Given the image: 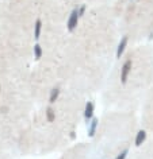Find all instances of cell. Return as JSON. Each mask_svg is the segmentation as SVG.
Listing matches in <instances>:
<instances>
[{"label": "cell", "mask_w": 153, "mask_h": 159, "mask_svg": "<svg viewBox=\"0 0 153 159\" xmlns=\"http://www.w3.org/2000/svg\"><path fill=\"white\" fill-rule=\"evenodd\" d=\"M79 19H80L79 11H77V8H75L71 12L69 18H68V22H67V29H68L69 33H72V31L76 30V27H77V25H79Z\"/></svg>", "instance_id": "1"}, {"label": "cell", "mask_w": 153, "mask_h": 159, "mask_svg": "<svg viewBox=\"0 0 153 159\" xmlns=\"http://www.w3.org/2000/svg\"><path fill=\"white\" fill-rule=\"evenodd\" d=\"M131 66H133L131 59H127V61H125L122 67H121V82H122V85H126L129 74L131 71Z\"/></svg>", "instance_id": "2"}, {"label": "cell", "mask_w": 153, "mask_h": 159, "mask_svg": "<svg viewBox=\"0 0 153 159\" xmlns=\"http://www.w3.org/2000/svg\"><path fill=\"white\" fill-rule=\"evenodd\" d=\"M94 111H95V104L92 101H88L84 108V119L88 121H91V119L94 117Z\"/></svg>", "instance_id": "3"}, {"label": "cell", "mask_w": 153, "mask_h": 159, "mask_svg": "<svg viewBox=\"0 0 153 159\" xmlns=\"http://www.w3.org/2000/svg\"><path fill=\"white\" fill-rule=\"evenodd\" d=\"M127 42H129V37H127V35L122 37V39H121L119 43H118V47H116V58L122 57L123 51H125V49H126V46H127Z\"/></svg>", "instance_id": "4"}, {"label": "cell", "mask_w": 153, "mask_h": 159, "mask_svg": "<svg viewBox=\"0 0 153 159\" xmlns=\"http://www.w3.org/2000/svg\"><path fill=\"white\" fill-rule=\"evenodd\" d=\"M98 124H99V120L96 117H92L91 121L88 123V136H90V138H94L95 136L96 128H98Z\"/></svg>", "instance_id": "5"}, {"label": "cell", "mask_w": 153, "mask_h": 159, "mask_svg": "<svg viewBox=\"0 0 153 159\" xmlns=\"http://www.w3.org/2000/svg\"><path fill=\"white\" fill-rule=\"evenodd\" d=\"M146 140V132H145L144 129H140L138 132H137V135H136V139H134V144L137 146V147H140L142 143Z\"/></svg>", "instance_id": "6"}, {"label": "cell", "mask_w": 153, "mask_h": 159, "mask_svg": "<svg viewBox=\"0 0 153 159\" xmlns=\"http://www.w3.org/2000/svg\"><path fill=\"white\" fill-rule=\"evenodd\" d=\"M41 31H42V20L41 19H37L35 25H34V38L37 39V41L41 38Z\"/></svg>", "instance_id": "7"}, {"label": "cell", "mask_w": 153, "mask_h": 159, "mask_svg": "<svg viewBox=\"0 0 153 159\" xmlns=\"http://www.w3.org/2000/svg\"><path fill=\"white\" fill-rule=\"evenodd\" d=\"M60 96V88H53L50 90V94H49V102L50 104H54L57 101V98Z\"/></svg>", "instance_id": "8"}, {"label": "cell", "mask_w": 153, "mask_h": 159, "mask_svg": "<svg viewBox=\"0 0 153 159\" xmlns=\"http://www.w3.org/2000/svg\"><path fill=\"white\" fill-rule=\"evenodd\" d=\"M45 115H46V120L49 123H53L56 120V111L52 108V107H47Z\"/></svg>", "instance_id": "9"}, {"label": "cell", "mask_w": 153, "mask_h": 159, "mask_svg": "<svg viewBox=\"0 0 153 159\" xmlns=\"http://www.w3.org/2000/svg\"><path fill=\"white\" fill-rule=\"evenodd\" d=\"M42 54H43V50L39 43H35L34 45V58L37 59V61H39V59L42 58Z\"/></svg>", "instance_id": "10"}, {"label": "cell", "mask_w": 153, "mask_h": 159, "mask_svg": "<svg viewBox=\"0 0 153 159\" xmlns=\"http://www.w3.org/2000/svg\"><path fill=\"white\" fill-rule=\"evenodd\" d=\"M127 154H129V150H127V148H125V150L122 151V152H121V154H118V157H116L115 159H126Z\"/></svg>", "instance_id": "11"}, {"label": "cell", "mask_w": 153, "mask_h": 159, "mask_svg": "<svg viewBox=\"0 0 153 159\" xmlns=\"http://www.w3.org/2000/svg\"><path fill=\"white\" fill-rule=\"evenodd\" d=\"M86 10H87V7L84 6V4L80 7V8H77V11H79V16H80V18L84 16V14H86Z\"/></svg>", "instance_id": "12"}, {"label": "cell", "mask_w": 153, "mask_h": 159, "mask_svg": "<svg viewBox=\"0 0 153 159\" xmlns=\"http://www.w3.org/2000/svg\"><path fill=\"white\" fill-rule=\"evenodd\" d=\"M76 132H75V131H72V132H71V139H75L76 138V135H75Z\"/></svg>", "instance_id": "13"}, {"label": "cell", "mask_w": 153, "mask_h": 159, "mask_svg": "<svg viewBox=\"0 0 153 159\" xmlns=\"http://www.w3.org/2000/svg\"><path fill=\"white\" fill-rule=\"evenodd\" d=\"M0 92H2V85H0Z\"/></svg>", "instance_id": "14"}]
</instances>
